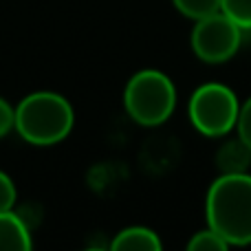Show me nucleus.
<instances>
[{"label": "nucleus", "mask_w": 251, "mask_h": 251, "mask_svg": "<svg viewBox=\"0 0 251 251\" xmlns=\"http://www.w3.org/2000/svg\"><path fill=\"white\" fill-rule=\"evenodd\" d=\"M205 218L229 247L251 245V174H218L205 196Z\"/></svg>", "instance_id": "1"}, {"label": "nucleus", "mask_w": 251, "mask_h": 251, "mask_svg": "<svg viewBox=\"0 0 251 251\" xmlns=\"http://www.w3.org/2000/svg\"><path fill=\"white\" fill-rule=\"evenodd\" d=\"M75 126V110L55 91H35L16 106V130L31 146H55L64 141Z\"/></svg>", "instance_id": "2"}, {"label": "nucleus", "mask_w": 251, "mask_h": 251, "mask_svg": "<svg viewBox=\"0 0 251 251\" xmlns=\"http://www.w3.org/2000/svg\"><path fill=\"white\" fill-rule=\"evenodd\" d=\"M124 108L134 124L154 128L165 124L176 110V86L159 69H141L124 88Z\"/></svg>", "instance_id": "3"}, {"label": "nucleus", "mask_w": 251, "mask_h": 251, "mask_svg": "<svg viewBox=\"0 0 251 251\" xmlns=\"http://www.w3.org/2000/svg\"><path fill=\"white\" fill-rule=\"evenodd\" d=\"M240 100L227 84H201L187 101V117L196 132L209 139L227 137L236 130Z\"/></svg>", "instance_id": "4"}, {"label": "nucleus", "mask_w": 251, "mask_h": 251, "mask_svg": "<svg viewBox=\"0 0 251 251\" xmlns=\"http://www.w3.org/2000/svg\"><path fill=\"white\" fill-rule=\"evenodd\" d=\"M243 44V29L227 13L216 11L194 20V29L190 33V47L194 55L205 64H225Z\"/></svg>", "instance_id": "5"}, {"label": "nucleus", "mask_w": 251, "mask_h": 251, "mask_svg": "<svg viewBox=\"0 0 251 251\" xmlns=\"http://www.w3.org/2000/svg\"><path fill=\"white\" fill-rule=\"evenodd\" d=\"M214 161H216L218 174H243V172H249L251 148L238 137V134H236V137L227 139V141L218 148Z\"/></svg>", "instance_id": "6"}, {"label": "nucleus", "mask_w": 251, "mask_h": 251, "mask_svg": "<svg viewBox=\"0 0 251 251\" xmlns=\"http://www.w3.org/2000/svg\"><path fill=\"white\" fill-rule=\"evenodd\" d=\"M33 247L26 223L13 209L0 212V251H29Z\"/></svg>", "instance_id": "7"}, {"label": "nucleus", "mask_w": 251, "mask_h": 251, "mask_svg": "<svg viewBox=\"0 0 251 251\" xmlns=\"http://www.w3.org/2000/svg\"><path fill=\"white\" fill-rule=\"evenodd\" d=\"M110 249L113 251H161L163 243H161L159 234L154 229L143 225H132L117 231V236L110 243Z\"/></svg>", "instance_id": "8"}, {"label": "nucleus", "mask_w": 251, "mask_h": 251, "mask_svg": "<svg viewBox=\"0 0 251 251\" xmlns=\"http://www.w3.org/2000/svg\"><path fill=\"white\" fill-rule=\"evenodd\" d=\"M174 9L190 20H201L209 13L221 11V0H172Z\"/></svg>", "instance_id": "9"}, {"label": "nucleus", "mask_w": 251, "mask_h": 251, "mask_svg": "<svg viewBox=\"0 0 251 251\" xmlns=\"http://www.w3.org/2000/svg\"><path fill=\"white\" fill-rule=\"evenodd\" d=\"M187 249L190 251H227L229 245L212 227H205V229L192 234V238L187 240Z\"/></svg>", "instance_id": "10"}, {"label": "nucleus", "mask_w": 251, "mask_h": 251, "mask_svg": "<svg viewBox=\"0 0 251 251\" xmlns=\"http://www.w3.org/2000/svg\"><path fill=\"white\" fill-rule=\"evenodd\" d=\"M221 11L243 31H251V0H221Z\"/></svg>", "instance_id": "11"}, {"label": "nucleus", "mask_w": 251, "mask_h": 251, "mask_svg": "<svg viewBox=\"0 0 251 251\" xmlns=\"http://www.w3.org/2000/svg\"><path fill=\"white\" fill-rule=\"evenodd\" d=\"M18 201V190H16V183L11 181L7 172L0 170V212H7V209H13Z\"/></svg>", "instance_id": "12"}, {"label": "nucleus", "mask_w": 251, "mask_h": 251, "mask_svg": "<svg viewBox=\"0 0 251 251\" xmlns=\"http://www.w3.org/2000/svg\"><path fill=\"white\" fill-rule=\"evenodd\" d=\"M236 134L251 148V97H247V100L240 104L238 122H236Z\"/></svg>", "instance_id": "13"}, {"label": "nucleus", "mask_w": 251, "mask_h": 251, "mask_svg": "<svg viewBox=\"0 0 251 251\" xmlns=\"http://www.w3.org/2000/svg\"><path fill=\"white\" fill-rule=\"evenodd\" d=\"M16 126V108L4 97H0V139L7 137Z\"/></svg>", "instance_id": "14"}]
</instances>
